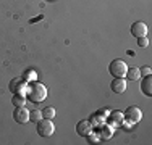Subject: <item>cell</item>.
<instances>
[{"label": "cell", "mask_w": 152, "mask_h": 145, "mask_svg": "<svg viewBox=\"0 0 152 145\" xmlns=\"http://www.w3.org/2000/svg\"><path fill=\"white\" fill-rule=\"evenodd\" d=\"M47 97V89L45 86H42L41 82H31L26 87V99L31 103H39V102H44Z\"/></svg>", "instance_id": "6da1fadb"}, {"label": "cell", "mask_w": 152, "mask_h": 145, "mask_svg": "<svg viewBox=\"0 0 152 145\" xmlns=\"http://www.w3.org/2000/svg\"><path fill=\"white\" fill-rule=\"evenodd\" d=\"M108 71H110V74L113 78H125L126 71H128V65L123 60H120V58H117V60H113L108 65Z\"/></svg>", "instance_id": "7a4b0ae2"}, {"label": "cell", "mask_w": 152, "mask_h": 145, "mask_svg": "<svg viewBox=\"0 0 152 145\" xmlns=\"http://www.w3.org/2000/svg\"><path fill=\"white\" fill-rule=\"evenodd\" d=\"M53 132H55V126H53L52 119L42 118L37 121V134L41 137H50Z\"/></svg>", "instance_id": "3957f363"}, {"label": "cell", "mask_w": 152, "mask_h": 145, "mask_svg": "<svg viewBox=\"0 0 152 145\" xmlns=\"http://www.w3.org/2000/svg\"><path fill=\"white\" fill-rule=\"evenodd\" d=\"M123 118H125L126 121L136 124V123H139L141 118H142V111H141L137 107H128L125 110V113H123Z\"/></svg>", "instance_id": "277c9868"}, {"label": "cell", "mask_w": 152, "mask_h": 145, "mask_svg": "<svg viewBox=\"0 0 152 145\" xmlns=\"http://www.w3.org/2000/svg\"><path fill=\"white\" fill-rule=\"evenodd\" d=\"M13 119L18 124H26L29 121V111L26 110V107H15V110H13Z\"/></svg>", "instance_id": "5b68a950"}, {"label": "cell", "mask_w": 152, "mask_h": 145, "mask_svg": "<svg viewBox=\"0 0 152 145\" xmlns=\"http://www.w3.org/2000/svg\"><path fill=\"white\" fill-rule=\"evenodd\" d=\"M28 87V82L24 81L23 78H15L12 82H10V90L12 94H21V95H26L24 89Z\"/></svg>", "instance_id": "8992f818"}, {"label": "cell", "mask_w": 152, "mask_h": 145, "mask_svg": "<svg viewBox=\"0 0 152 145\" xmlns=\"http://www.w3.org/2000/svg\"><path fill=\"white\" fill-rule=\"evenodd\" d=\"M92 130H94V126L91 124L89 119H83V121H79L76 124V132L81 137H88L89 134H92Z\"/></svg>", "instance_id": "52a82bcc"}, {"label": "cell", "mask_w": 152, "mask_h": 145, "mask_svg": "<svg viewBox=\"0 0 152 145\" xmlns=\"http://www.w3.org/2000/svg\"><path fill=\"white\" fill-rule=\"evenodd\" d=\"M131 36H134L136 39H139V37H146V34H147V26H146V23H142V21H136V23H133L131 24Z\"/></svg>", "instance_id": "ba28073f"}, {"label": "cell", "mask_w": 152, "mask_h": 145, "mask_svg": "<svg viewBox=\"0 0 152 145\" xmlns=\"http://www.w3.org/2000/svg\"><path fill=\"white\" fill-rule=\"evenodd\" d=\"M110 87H112V90H113L115 94H123L126 90V79H123V78H113Z\"/></svg>", "instance_id": "9c48e42d"}, {"label": "cell", "mask_w": 152, "mask_h": 145, "mask_svg": "<svg viewBox=\"0 0 152 145\" xmlns=\"http://www.w3.org/2000/svg\"><path fill=\"white\" fill-rule=\"evenodd\" d=\"M141 90H142L144 95L152 97V78L151 76H144L142 82H141Z\"/></svg>", "instance_id": "30bf717a"}, {"label": "cell", "mask_w": 152, "mask_h": 145, "mask_svg": "<svg viewBox=\"0 0 152 145\" xmlns=\"http://www.w3.org/2000/svg\"><path fill=\"white\" fill-rule=\"evenodd\" d=\"M107 119H108V124L113 128V126H117V124H121L125 118H123V113H121V111L117 110V111H112L110 116H107Z\"/></svg>", "instance_id": "8fae6325"}, {"label": "cell", "mask_w": 152, "mask_h": 145, "mask_svg": "<svg viewBox=\"0 0 152 145\" xmlns=\"http://www.w3.org/2000/svg\"><path fill=\"white\" fill-rule=\"evenodd\" d=\"M112 134H113L112 126H100V128L97 129V137H99V139L107 140V139H110V137H112Z\"/></svg>", "instance_id": "7c38bea8"}, {"label": "cell", "mask_w": 152, "mask_h": 145, "mask_svg": "<svg viewBox=\"0 0 152 145\" xmlns=\"http://www.w3.org/2000/svg\"><path fill=\"white\" fill-rule=\"evenodd\" d=\"M26 100H28L26 95H21V94H13L12 103H13V107H24Z\"/></svg>", "instance_id": "4fadbf2b"}, {"label": "cell", "mask_w": 152, "mask_h": 145, "mask_svg": "<svg viewBox=\"0 0 152 145\" xmlns=\"http://www.w3.org/2000/svg\"><path fill=\"white\" fill-rule=\"evenodd\" d=\"M125 78H128L129 81H137V79L141 78L139 68H128V71H126V76H125Z\"/></svg>", "instance_id": "5bb4252c"}, {"label": "cell", "mask_w": 152, "mask_h": 145, "mask_svg": "<svg viewBox=\"0 0 152 145\" xmlns=\"http://www.w3.org/2000/svg\"><path fill=\"white\" fill-rule=\"evenodd\" d=\"M41 113H42V118H47V119H53V118H55V110H53L52 107H45Z\"/></svg>", "instance_id": "9a60e30c"}, {"label": "cell", "mask_w": 152, "mask_h": 145, "mask_svg": "<svg viewBox=\"0 0 152 145\" xmlns=\"http://www.w3.org/2000/svg\"><path fill=\"white\" fill-rule=\"evenodd\" d=\"M39 119H42V113L39 110H32V111H29V121H32V123H37Z\"/></svg>", "instance_id": "2e32d148"}, {"label": "cell", "mask_w": 152, "mask_h": 145, "mask_svg": "<svg viewBox=\"0 0 152 145\" xmlns=\"http://www.w3.org/2000/svg\"><path fill=\"white\" fill-rule=\"evenodd\" d=\"M151 72H152L151 66H144L142 70H139V74L142 76V78H144V76H151Z\"/></svg>", "instance_id": "e0dca14e"}, {"label": "cell", "mask_w": 152, "mask_h": 145, "mask_svg": "<svg viewBox=\"0 0 152 145\" xmlns=\"http://www.w3.org/2000/svg\"><path fill=\"white\" fill-rule=\"evenodd\" d=\"M147 44H149V41H147L146 37H139V39H137V45H139V47H147Z\"/></svg>", "instance_id": "ac0fdd59"}]
</instances>
